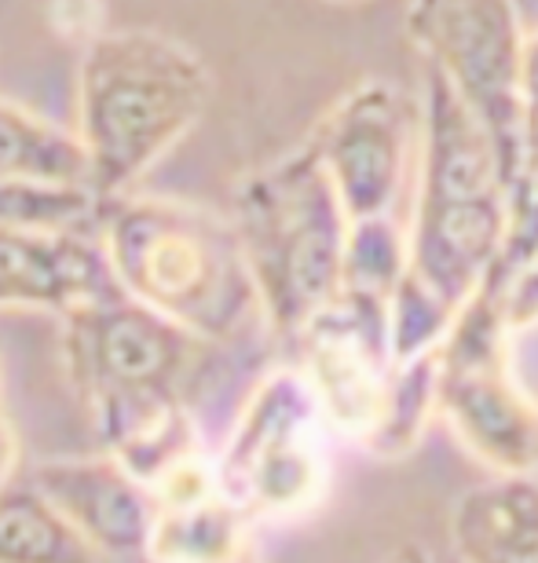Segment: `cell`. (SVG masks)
Listing matches in <instances>:
<instances>
[{"label": "cell", "mask_w": 538, "mask_h": 563, "mask_svg": "<svg viewBox=\"0 0 538 563\" xmlns=\"http://www.w3.org/2000/svg\"><path fill=\"white\" fill-rule=\"evenodd\" d=\"M212 99L206 59L162 30H103L77 66L74 140L85 187L125 195L198 125Z\"/></svg>", "instance_id": "obj_2"}, {"label": "cell", "mask_w": 538, "mask_h": 563, "mask_svg": "<svg viewBox=\"0 0 538 563\" xmlns=\"http://www.w3.org/2000/svg\"><path fill=\"white\" fill-rule=\"evenodd\" d=\"M509 344L495 289L480 282L440 344L436 410L491 476H538V399L513 369Z\"/></svg>", "instance_id": "obj_6"}, {"label": "cell", "mask_w": 538, "mask_h": 563, "mask_svg": "<svg viewBox=\"0 0 538 563\" xmlns=\"http://www.w3.org/2000/svg\"><path fill=\"white\" fill-rule=\"evenodd\" d=\"M458 308L447 297H440L432 286H425L418 275L399 278L392 289L388 311H385V341L392 363H410V358L440 352L447 330H451Z\"/></svg>", "instance_id": "obj_17"}, {"label": "cell", "mask_w": 538, "mask_h": 563, "mask_svg": "<svg viewBox=\"0 0 538 563\" xmlns=\"http://www.w3.org/2000/svg\"><path fill=\"white\" fill-rule=\"evenodd\" d=\"M330 4H359V0H330Z\"/></svg>", "instance_id": "obj_26"}, {"label": "cell", "mask_w": 538, "mask_h": 563, "mask_svg": "<svg viewBox=\"0 0 538 563\" xmlns=\"http://www.w3.org/2000/svg\"><path fill=\"white\" fill-rule=\"evenodd\" d=\"M407 267V228L396 217L349 220L338 297L370 311H388V297Z\"/></svg>", "instance_id": "obj_16"}, {"label": "cell", "mask_w": 538, "mask_h": 563, "mask_svg": "<svg viewBox=\"0 0 538 563\" xmlns=\"http://www.w3.org/2000/svg\"><path fill=\"white\" fill-rule=\"evenodd\" d=\"M385 563H440V560L429 556V553H396V556H388Z\"/></svg>", "instance_id": "obj_24"}, {"label": "cell", "mask_w": 538, "mask_h": 563, "mask_svg": "<svg viewBox=\"0 0 538 563\" xmlns=\"http://www.w3.org/2000/svg\"><path fill=\"white\" fill-rule=\"evenodd\" d=\"M30 483L99 556L110 563H147L154 527L151 490L114 454L44 461Z\"/></svg>", "instance_id": "obj_10"}, {"label": "cell", "mask_w": 538, "mask_h": 563, "mask_svg": "<svg viewBox=\"0 0 538 563\" xmlns=\"http://www.w3.org/2000/svg\"><path fill=\"white\" fill-rule=\"evenodd\" d=\"M15 465H19V435H15V428H11V421L4 418V410H0V490L15 476Z\"/></svg>", "instance_id": "obj_22"}, {"label": "cell", "mask_w": 538, "mask_h": 563, "mask_svg": "<svg viewBox=\"0 0 538 563\" xmlns=\"http://www.w3.org/2000/svg\"><path fill=\"white\" fill-rule=\"evenodd\" d=\"M458 563H538V476H491L451 509Z\"/></svg>", "instance_id": "obj_12"}, {"label": "cell", "mask_w": 538, "mask_h": 563, "mask_svg": "<svg viewBox=\"0 0 538 563\" xmlns=\"http://www.w3.org/2000/svg\"><path fill=\"white\" fill-rule=\"evenodd\" d=\"M0 374H4V366H0ZM0 391H4V377H0Z\"/></svg>", "instance_id": "obj_28"}, {"label": "cell", "mask_w": 538, "mask_h": 563, "mask_svg": "<svg viewBox=\"0 0 538 563\" xmlns=\"http://www.w3.org/2000/svg\"><path fill=\"white\" fill-rule=\"evenodd\" d=\"M294 366L316 396L333 439L363 446L381 413L392 374L385 311H370L344 297H333V303H327L294 336Z\"/></svg>", "instance_id": "obj_9"}, {"label": "cell", "mask_w": 538, "mask_h": 563, "mask_svg": "<svg viewBox=\"0 0 538 563\" xmlns=\"http://www.w3.org/2000/svg\"><path fill=\"white\" fill-rule=\"evenodd\" d=\"M436 396H440V352L410 358V363H392L381 413L363 439V450L381 461L407 457L440 413Z\"/></svg>", "instance_id": "obj_15"}, {"label": "cell", "mask_w": 538, "mask_h": 563, "mask_svg": "<svg viewBox=\"0 0 538 563\" xmlns=\"http://www.w3.org/2000/svg\"><path fill=\"white\" fill-rule=\"evenodd\" d=\"M421 110L392 81H359L349 88L308 143L316 146L349 220L396 217L410 162L418 157Z\"/></svg>", "instance_id": "obj_8"}, {"label": "cell", "mask_w": 538, "mask_h": 563, "mask_svg": "<svg viewBox=\"0 0 538 563\" xmlns=\"http://www.w3.org/2000/svg\"><path fill=\"white\" fill-rule=\"evenodd\" d=\"M103 245L92 231H15L0 228V308L63 314L114 297Z\"/></svg>", "instance_id": "obj_11"}, {"label": "cell", "mask_w": 538, "mask_h": 563, "mask_svg": "<svg viewBox=\"0 0 538 563\" xmlns=\"http://www.w3.org/2000/svg\"><path fill=\"white\" fill-rule=\"evenodd\" d=\"M96 195L88 187L0 179V228L15 231H92Z\"/></svg>", "instance_id": "obj_18"}, {"label": "cell", "mask_w": 538, "mask_h": 563, "mask_svg": "<svg viewBox=\"0 0 538 563\" xmlns=\"http://www.w3.org/2000/svg\"><path fill=\"white\" fill-rule=\"evenodd\" d=\"M234 563H256V560H253V553H250V556H242V560H234Z\"/></svg>", "instance_id": "obj_27"}, {"label": "cell", "mask_w": 538, "mask_h": 563, "mask_svg": "<svg viewBox=\"0 0 538 563\" xmlns=\"http://www.w3.org/2000/svg\"><path fill=\"white\" fill-rule=\"evenodd\" d=\"M0 563H110V560L99 556L33 483H8L0 490Z\"/></svg>", "instance_id": "obj_13"}, {"label": "cell", "mask_w": 538, "mask_h": 563, "mask_svg": "<svg viewBox=\"0 0 538 563\" xmlns=\"http://www.w3.org/2000/svg\"><path fill=\"white\" fill-rule=\"evenodd\" d=\"M217 344L187 333L140 300L114 297L63 314V363L107 454L151 424L190 410Z\"/></svg>", "instance_id": "obj_4"}, {"label": "cell", "mask_w": 538, "mask_h": 563, "mask_svg": "<svg viewBox=\"0 0 538 563\" xmlns=\"http://www.w3.org/2000/svg\"><path fill=\"white\" fill-rule=\"evenodd\" d=\"M407 37L429 70L462 99L498 151L506 187L524 179L517 66L524 19L517 0H410Z\"/></svg>", "instance_id": "obj_7"}, {"label": "cell", "mask_w": 538, "mask_h": 563, "mask_svg": "<svg viewBox=\"0 0 538 563\" xmlns=\"http://www.w3.org/2000/svg\"><path fill=\"white\" fill-rule=\"evenodd\" d=\"M231 223L250 267L261 322L283 341L341 289L349 217L308 140L234 184Z\"/></svg>", "instance_id": "obj_3"}, {"label": "cell", "mask_w": 538, "mask_h": 563, "mask_svg": "<svg viewBox=\"0 0 538 563\" xmlns=\"http://www.w3.org/2000/svg\"><path fill=\"white\" fill-rule=\"evenodd\" d=\"M538 168V129L528 132V140H524V179Z\"/></svg>", "instance_id": "obj_23"}, {"label": "cell", "mask_w": 538, "mask_h": 563, "mask_svg": "<svg viewBox=\"0 0 538 563\" xmlns=\"http://www.w3.org/2000/svg\"><path fill=\"white\" fill-rule=\"evenodd\" d=\"M517 99H520V121L524 140L538 129V26L524 33L520 44V66H517Z\"/></svg>", "instance_id": "obj_20"}, {"label": "cell", "mask_w": 538, "mask_h": 563, "mask_svg": "<svg viewBox=\"0 0 538 563\" xmlns=\"http://www.w3.org/2000/svg\"><path fill=\"white\" fill-rule=\"evenodd\" d=\"M96 242L118 289L201 341L228 347L261 322V303L231 217L179 198L96 201Z\"/></svg>", "instance_id": "obj_1"}, {"label": "cell", "mask_w": 538, "mask_h": 563, "mask_svg": "<svg viewBox=\"0 0 538 563\" xmlns=\"http://www.w3.org/2000/svg\"><path fill=\"white\" fill-rule=\"evenodd\" d=\"M498 297L502 322L509 336H520L538 325V256L513 267L509 275H487L484 278Z\"/></svg>", "instance_id": "obj_19"}, {"label": "cell", "mask_w": 538, "mask_h": 563, "mask_svg": "<svg viewBox=\"0 0 538 563\" xmlns=\"http://www.w3.org/2000/svg\"><path fill=\"white\" fill-rule=\"evenodd\" d=\"M0 179L85 187V154L74 132L0 96Z\"/></svg>", "instance_id": "obj_14"}, {"label": "cell", "mask_w": 538, "mask_h": 563, "mask_svg": "<svg viewBox=\"0 0 538 563\" xmlns=\"http://www.w3.org/2000/svg\"><path fill=\"white\" fill-rule=\"evenodd\" d=\"M520 184H524V179H520ZM528 184H531V187H535V190H538V168H535V173H531V176H528Z\"/></svg>", "instance_id": "obj_25"}, {"label": "cell", "mask_w": 538, "mask_h": 563, "mask_svg": "<svg viewBox=\"0 0 538 563\" xmlns=\"http://www.w3.org/2000/svg\"><path fill=\"white\" fill-rule=\"evenodd\" d=\"M333 432L300 369L275 366L250 388L228 439L212 450L223 494L250 523H294L327 501Z\"/></svg>", "instance_id": "obj_5"}, {"label": "cell", "mask_w": 538, "mask_h": 563, "mask_svg": "<svg viewBox=\"0 0 538 563\" xmlns=\"http://www.w3.org/2000/svg\"><path fill=\"white\" fill-rule=\"evenodd\" d=\"M85 8H99L96 0H48V15H59V33L74 41H96L103 26H99V11H85Z\"/></svg>", "instance_id": "obj_21"}]
</instances>
